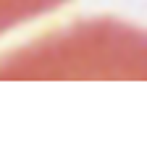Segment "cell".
I'll return each instance as SVG.
<instances>
[{"label":"cell","instance_id":"6da1fadb","mask_svg":"<svg viewBox=\"0 0 147 144\" xmlns=\"http://www.w3.org/2000/svg\"><path fill=\"white\" fill-rule=\"evenodd\" d=\"M66 0H0V34L63 5Z\"/></svg>","mask_w":147,"mask_h":144}]
</instances>
